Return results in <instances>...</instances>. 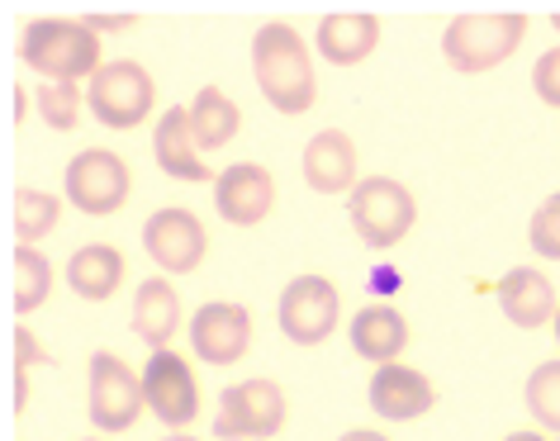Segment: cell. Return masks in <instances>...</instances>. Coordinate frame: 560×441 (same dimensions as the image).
I'll use <instances>...</instances> for the list:
<instances>
[{
	"mask_svg": "<svg viewBox=\"0 0 560 441\" xmlns=\"http://www.w3.org/2000/svg\"><path fill=\"white\" fill-rule=\"evenodd\" d=\"M527 238H532V252H537V257L560 261V195H551L537 214H532Z\"/></svg>",
	"mask_w": 560,
	"mask_h": 441,
	"instance_id": "obj_28",
	"label": "cell"
},
{
	"mask_svg": "<svg viewBox=\"0 0 560 441\" xmlns=\"http://www.w3.org/2000/svg\"><path fill=\"white\" fill-rule=\"evenodd\" d=\"M499 295V309L503 319H509L513 327H546L556 319V285L546 281V275L537 266H513L503 281L494 285Z\"/></svg>",
	"mask_w": 560,
	"mask_h": 441,
	"instance_id": "obj_16",
	"label": "cell"
},
{
	"mask_svg": "<svg viewBox=\"0 0 560 441\" xmlns=\"http://www.w3.org/2000/svg\"><path fill=\"white\" fill-rule=\"evenodd\" d=\"M503 441H546L541 432H513V437H503Z\"/></svg>",
	"mask_w": 560,
	"mask_h": 441,
	"instance_id": "obj_34",
	"label": "cell"
},
{
	"mask_svg": "<svg viewBox=\"0 0 560 441\" xmlns=\"http://www.w3.org/2000/svg\"><path fill=\"white\" fill-rule=\"evenodd\" d=\"M143 394H148V408L158 413L166 427H190L200 418V384H195V370L180 361L172 347L152 351V361L143 366Z\"/></svg>",
	"mask_w": 560,
	"mask_h": 441,
	"instance_id": "obj_10",
	"label": "cell"
},
{
	"mask_svg": "<svg viewBox=\"0 0 560 441\" xmlns=\"http://www.w3.org/2000/svg\"><path fill=\"white\" fill-rule=\"evenodd\" d=\"M48 289H52L48 257L38 252V247H30V242H20L15 247V313L20 319H30L34 309H44Z\"/></svg>",
	"mask_w": 560,
	"mask_h": 441,
	"instance_id": "obj_23",
	"label": "cell"
},
{
	"mask_svg": "<svg viewBox=\"0 0 560 441\" xmlns=\"http://www.w3.org/2000/svg\"><path fill=\"white\" fill-rule=\"evenodd\" d=\"M143 247H148V257L158 261L162 271L190 275L205 261L209 233H205V224L190 210H158L143 224Z\"/></svg>",
	"mask_w": 560,
	"mask_h": 441,
	"instance_id": "obj_11",
	"label": "cell"
},
{
	"mask_svg": "<svg viewBox=\"0 0 560 441\" xmlns=\"http://www.w3.org/2000/svg\"><path fill=\"white\" fill-rule=\"evenodd\" d=\"M532 91L551 109H560V48H546L537 58V67H532Z\"/></svg>",
	"mask_w": 560,
	"mask_h": 441,
	"instance_id": "obj_29",
	"label": "cell"
},
{
	"mask_svg": "<svg viewBox=\"0 0 560 441\" xmlns=\"http://www.w3.org/2000/svg\"><path fill=\"white\" fill-rule=\"evenodd\" d=\"M34 105H38V119L48 123V129H77V119H81V105H86V95L77 91V81H44L34 95Z\"/></svg>",
	"mask_w": 560,
	"mask_h": 441,
	"instance_id": "obj_25",
	"label": "cell"
},
{
	"mask_svg": "<svg viewBox=\"0 0 560 441\" xmlns=\"http://www.w3.org/2000/svg\"><path fill=\"white\" fill-rule=\"evenodd\" d=\"M523 38H527V15H517V10H503V15H460L442 34V58L460 76L494 72L499 62L513 58Z\"/></svg>",
	"mask_w": 560,
	"mask_h": 441,
	"instance_id": "obj_2",
	"label": "cell"
},
{
	"mask_svg": "<svg viewBox=\"0 0 560 441\" xmlns=\"http://www.w3.org/2000/svg\"><path fill=\"white\" fill-rule=\"evenodd\" d=\"M304 181L318 195H352L357 190V143L342 129H324L304 143Z\"/></svg>",
	"mask_w": 560,
	"mask_h": 441,
	"instance_id": "obj_15",
	"label": "cell"
},
{
	"mask_svg": "<svg viewBox=\"0 0 560 441\" xmlns=\"http://www.w3.org/2000/svg\"><path fill=\"white\" fill-rule=\"evenodd\" d=\"M67 285H72L81 299H91V305H105L124 285V252L109 242H86L67 261Z\"/></svg>",
	"mask_w": 560,
	"mask_h": 441,
	"instance_id": "obj_20",
	"label": "cell"
},
{
	"mask_svg": "<svg viewBox=\"0 0 560 441\" xmlns=\"http://www.w3.org/2000/svg\"><path fill=\"white\" fill-rule=\"evenodd\" d=\"M395 285H399L395 266H375V289H381V295H395Z\"/></svg>",
	"mask_w": 560,
	"mask_h": 441,
	"instance_id": "obj_31",
	"label": "cell"
},
{
	"mask_svg": "<svg viewBox=\"0 0 560 441\" xmlns=\"http://www.w3.org/2000/svg\"><path fill=\"white\" fill-rule=\"evenodd\" d=\"M252 76H257V91L280 115H304V109H314L318 76H314L310 48H304V38L295 34V24L271 20L252 34Z\"/></svg>",
	"mask_w": 560,
	"mask_h": 441,
	"instance_id": "obj_1",
	"label": "cell"
},
{
	"mask_svg": "<svg viewBox=\"0 0 560 441\" xmlns=\"http://www.w3.org/2000/svg\"><path fill=\"white\" fill-rule=\"evenodd\" d=\"M86 441H105V437H86Z\"/></svg>",
	"mask_w": 560,
	"mask_h": 441,
	"instance_id": "obj_38",
	"label": "cell"
},
{
	"mask_svg": "<svg viewBox=\"0 0 560 441\" xmlns=\"http://www.w3.org/2000/svg\"><path fill=\"white\" fill-rule=\"evenodd\" d=\"M527 413L546 432H560V361H541L527 376Z\"/></svg>",
	"mask_w": 560,
	"mask_h": 441,
	"instance_id": "obj_26",
	"label": "cell"
},
{
	"mask_svg": "<svg viewBox=\"0 0 560 441\" xmlns=\"http://www.w3.org/2000/svg\"><path fill=\"white\" fill-rule=\"evenodd\" d=\"M58 214H62V200L48 195V190H20L15 195V238L20 242H38L58 228Z\"/></svg>",
	"mask_w": 560,
	"mask_h": 441,
	"instance_id": "obj_24",
	"label": "cell"
},
{
	"mask_svg": "<svg viewBox=\"0 0 560 441\" xmlns=\"http://www.w3.org/2000/svg\"><path fill=\"white\" fill-rule=\"evenodd\" d=\"M148 394L143 380L129 370V361H119L115 351H95L91 356V422L101 432H129L143 413Z\"/></svg>",
	"mask_w": 560,
	"mask_h": 441,
	"instance_id": "obj_9",
	"label": "cell"
},
{
	"mask_svg": "<svg viewBox=\"0 0 560 441\" xmlns=\"http://www.w3.org/2000/svg\"><path fill=\"white\" fill-rule=\"evenodd\" d=\"M314 44L332 67H357V62L371 58L375 44H381V20L357 15V10H347V15H328L324 24H318Z\"/></svg>",
	"mask_w": 560,
	"mask_h": 441,
	"instance_id": "obj_18",
	"label": "cell"
},
{
	"mask_svg": "<svg viewBox=\"0 0 560 441\" xmlns=\"http://www.w3.org/2000/svg\"><path fill=\"white\" fill-rule=\"evenodd\" d=\"M152 157L158 167L172 176V181H209L205 162H200V147H195V129H190V109H166L158 119V133H152Z\"/></svg>",
	"mask_w": 560,
	"mask_h": 441,
	"instance_id": "obj_17",
	"label": "cell"
},
{
	"mask_svg": "<svg viewBox=\"0 0 560 441\" xmlns=\"http://www.w3.org/2000/svg\"><path fill=\"white\" fill-rule=\"evenodd\" d=\"M133 333L143 337L152 351H162L166 342L180 333V295L172 289V281L152 275V281L138 285V295H133Z\"/></svg>",
	"mask_w": 560,
	"mask_h": 441,
	"instance_id": "obj_19",
	"label": "cell"
},
{
	"mask_svg": "<svg viewBox=\"0 0 560 441\" xmlns=\"http://www.w3.org/2000/svg\"><path fill=\"white\" fill-rule=\"evenodd\" d=\"M352 347H357V356H366V361L389 366V361H399L404 347H409V323H404L399 309L371 305L352 319Z\"/></svg>",
	"mask_w": 560,
	"mask_h": 441,
	"instance_id": "obj_21",
	"label": "cell"
},
{
	"mask_svg": "<svg viewBox=\"0 0 560 441\" xmlns=\"http://www.w3.org/2000/svg\"><path fill=\"white\" fill-rule=\"evenodd\" d=\"M338 441H389V437L371 432V427H357V432H347V437H338Z\"/></svg>",
	"mask_w": 560,
	"mask_h": 441,
	"instance_id": "obj_32",
	"label": "cell"
},
{
	"mask_svg": "<svg viewBox=\"0 0 560 441\" xmlns=\"http://www.w3.org/2000/svg\"><path fill=\"white\" fill-rule=\"evenodd\" d=\"M551 24H556V29H560V10H556V15H551Z\"/></svg>",
	"mask_w": 560,
	"mask_h": 441,
	"instance_id": "obj_37",
	"label": "cell"
},
{
	"mask_svg": "<svg viewBox=\"0 0 560 441\" xmlns=\"http://www.w3.org/2000/svg\"><path fill=\"white\" fill-rule=\"evenodd\" d=\"M276 319H280V333L295 347H318L338 327V285L328 275H295L280 289Z\"/></svg>",
	"mask_w": 560,
	"mask_h": 441,
	"instance_id": "obj_7",
	"label": "cell"
},
{
	"mask_svg": "<svg viewBox=\"0 0 560 441\" xmlns=\"http://www.w3.org/2000/svg\"><path fill=\"white\" fill-rule=\"evenodd\" d=\"M190 129H195V147H200V153H219V147H229L237 129H243V109L219 86H205L190 105Z\"/></svg>",
	"mask_w": 560,
	"mask_h": 441,
	"instance_id": "obj_22",
	"label": "cell"
},
{
	"mask_svg": "<svg viewBox=\"0 0 560 441\" xmlns=\"http://www.w3.org/2000/svg\"><path fill=\"white\" fill-rule=\"evenodd\" d=\"M10 100H15V115H10V119L20 123V119H24V100H30V95H24L20 86H10Z\"/></svg>",
	"mask_w": 560,
	"mask_h": 441,
	"instance_id": "obj_33",
	"label": "cell"
},
{
	"mask_svg": "<svg viewBox=\"0 0 560 441\" xmlns=\"http://www.w3.org/2000/svg\"><path fill=\"white\" fill-rule=\"evenodd\" d=\"M20 58L48 81H81L101 72V34L81 20H34L20 38Z\"/></svg>",
	"mask_w": 560,
	"mask_h": 441,
	"instance_id": "obj_3",
	"label": "cell"
},
{
	"mask_svg": "<svg viewBox=\"0 0 560 441\" xmlns=\"http://www.w3.org/2000/svg\"><path fill=\"white\" fill-rule=\"evenodd\" d=\"M86 105L105 129H138V123L152 115V105H158V86H152V76L129 58L105 62L86 86Z\"/></svg>",
	"mask_w": 560,
	"mask_h": 441,
	"instance_id": "obj_5",
	"label": "cell"
},
{
	"mask_svg": "<svg viewBox=\"0 0 560 441\" xmlns=\"http://www.w3.org/2000/svg\"><path fill=\"white\" fill-rule=\"evenodd\" d=\"M81 24L95 34H119V29H129V24H138V15H86Z\"/></svg>",
	"mask_w": 560,
	"mask_h": 441,
	"instance_id": "obj_30",
	"label": "cell"
},
{
	"mask_svg": "<svg viewBox=\"0 0 560 441\" xmlns=\"http://www.w3.org/2000/svg\"><path fill=\"white\" fill-rule=\"evenodd\" d=\"M551 327H556V342H560V305H556V319H551Z\"/></svg>",
	"mask_w": 560,
	"mask_h": 441,
	"instance_id": "obj_35",
	"label": "cell"
},
{
	"mask_svg": "<svg viewBox=\"0 0 560 441\" xmlns=\"http://www.w3.org/2000/svg\"><path fill=\"white\" fill-rule=\"evenodd\" d=\"M67 200L77 204L81 214L91 218H105V214H119L124 200H129V167L124 157L105 153V147H86L67 162Z\"/></svg>",
	"mask_w": 560,
	"mask_h": 441,
	"instance_id": "obj_8",
	"label": "cell"
},
{
	"mask_svg": "<svg viewBox=\"0 0 560 441\" xmlns=\"http://www.w3.org/2000/svg\"><path fill=\"white\" fill-rule=\"evenodd\" d=\"M347 214H352L357 238L371 252H389L418 224V204L409 195V186H399L395 176H366V181H357V190L347 195Z\"/></svg>",
	"mask_w": 560,
	"mask_h": 441,
	"instance_id": "obj_4",
	"label": "cell"
},
{
	"mask_svg": "<svg viewBox=\"0 0 560 441\" xmlns=\"http://www.w3.org/2000/svg\"><path fill=\"white\" fill-rule=\"evenodd\" d=\"M285 427V394L276 380H237L219 394L214 437L219 441H252L276 437Z\"/></svg>",
	"mask_w": 560,
	"mask_h": 441,
	"instance_id": "obj_6",
	"label": "cell"
},
{
	"mask_svg": "<svg viewBox=\"0 0 560 441\" xmlns=\"http://www.w3.org/2000/svg\"><path fill=\"white\" fill-rule=\"evenodd\" d=\"M214 210L237 228H257L276 210V181L261 162H233L214 181Z\"/></svg>",
	"mask_w": 560,
	"mask_h": 441,
	"instance_id": "obj_13",
	"label": "cell"
},
{
	"mask_svg": "<svg viewBox=\"0 0 560 441\" xmlns=\"http://www.w3.org/2000/svg\"><path fill=\"white\" fill-rule=\"evenodd\" d=\"M162 441H195V437H186V432H176V437H162Z\"/></svg>",
	"mask_w": 560,
	"mask_h": 441,
	"instance_id": "obj_36",
	"label": "cell"
},
{
	"mask_svg": "<svg viewBox=\"0 0 560 441\" xmlns=\"http://www.w3.org/2000/svg\"><path fill=\"white\" fill-rule=\"evenodd\" d=\"M190 347L209 366H237L252 347V313L243 305H205L190 319Z\"/></svg>",
	"mask_w": 560,
	"mask_h": 441,
	"instance_id": "obj_12",
	"label": "cell"
},
{
	"mask_svg": "<svg viewBox=\"0 0 560 441\" xmlns=\"http://www.w3.org/2000/svg\"><path fill=\"white\" fill-rule=\"evenodd\" d=\"M432 404H438V390H432V380L423 376V370L389 361V366H381L371 376V408L381 413V418H389V422L423 418Z\"/></svg>",
	"mask_w": 560,
	"mask_h": 441,
	"instance_id": "obj_14",
	"label": "cell"
},
{
	"mask_svg": "<svg viewBox=\"0 0 560 441\" xmlns=\"http://www.w3.org/2000/svg\"><path fill=\"white\" fill-rule=\"evenodd\" d=\"M34 366H52V356L38 347V337L30 327H15V413L30 408V370Z\"/></svg>",
	"mask_w": 560,
	"mask_h": 441,
	"instance_id": "obj_27",
	"label": "cell"
}]
</instances>
